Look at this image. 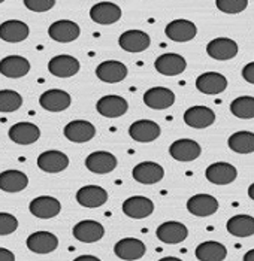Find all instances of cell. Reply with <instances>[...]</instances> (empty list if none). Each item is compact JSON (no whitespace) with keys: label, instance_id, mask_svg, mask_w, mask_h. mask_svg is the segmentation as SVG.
Listing matches in <instances>:
<instances>
[{"label":"cell","instance_id":"8992f818","mask_svg":"<svg viewBox=\"0 0 254 261\" xmlns=\"http://www.w3.org/2000/svg\"><path fill=\"white\" fill-rule=\"evenodd\" d=\"M154 67L158 73L165 76H176L186 70L187 61L179 54L168 53V54H161L160 57H157L154 61Z\"/></svg>","mask_w":254,"mask_h":261},{"label":"cell","instance_id":"d6a6232c","mask_svg":"<svg viewBox=\"0 0 254 261\" xmlns=\"http://www.w3.org/2000/svg\"><path fill=\"white\" fill-rule=\"evenodd\" d=\"M226 255L227 249L220 242H203L196 248V258L200 261H221Z\"/></svg>","mask_w":254,"mask_h":261},{"label":"cell","instance_id":"60d3db41","mask_svg":"<svg viewBox=\"0 0 254 261\" xmlns=\"http://www.w3.org/2000/svg\"><path fill=\"white\" fill-rule=\"evenodd\" d=\"M242 78L250 82V84H254V61L248 63L247 66H244L242 69Z\"/></svg>","mask_w":254,"mask_h":261},{"label":"cell","instance_id":"4316f807","mask_svg":"<svg viewBox=\"0 0 254 261\" xmlns=\"http://www.w3.org/2000/svg\"><path fill=\"white\" fill-rule=\"evenodd\" d=\"M215 114L208 106H192L184 112V122L192 128H206L213 125Z\"/></svg>","mask_w":254,"mask_h":261},{"label":"cell","instance_id":"5bb4252c","mask_svg":"<svg viewBox=\"0 0 254 261\" xmlns=\"http://www.w3.org/2000/svg\"><path fill=\"white\" fill-rule=\"evenodd\" d=\"M206 53L214 60H232L238 54V43L229 38H215L206 45Z\"/></svg>","mask_w":254,"mask_h":261},{"label":"cell","instance_id":"bcb514c9","mask_svg":"<svg viewBox=\"0 0 254 261\" xmlns=\"http://www.w3.org/2000/svg\"><path fill=\"white\" fill-rule=\"evenodd\" d=\"M3 2H5V0H0V3H3Z\"/></svg>","mask_w":254,"mask_h":261},{"label":"cell","instance_id":"9c48e42d","mask_svg":"<svg viewBox=\"0 0 254 261\" xmlns=\"http://www.w3.org/2000/svg\"><path fill=\"white\" fill-rule=\"evenodd\" d=\"M187 211L199 218H206L218 211V200L211 194H196L187 201Z\"/></svg>","mask_w":254,"mask_h":261},{"label":"cell","instance_id":"8fae6325","mask_svg":"<svg viewBox=\"0 0 254 261\" xmlns=\"http://www.w3.org/2000/svg\"><path fill=\"white\" fill-rule=\"evenodd\" d=\"M96 109H98L99 114L105 118H118L127 112L129 103L124 97L111 94V96L100 97L98 100V105H96Z\"/></svg>","mask_w":254,"mask_h":261},{"label":"cell","instance_id":"6da1fadb","mask_svg":"<svg viewBox=\"0 0 254 261\" xmlns=\"http://www.w3.org/2000/svg\"><path fill=\"white\" fill-rule=\"evenodd\" d=\"M121 15H123L121 8L112 2H99L96 5H93L90 9L91 21L102 25L116 24L117 21L121 20Z\"/></svg>","mask_w":254,"mask_h":261},{"label":"cell","instance_id":"ffe728a7","mask_svg":"<svg viewBox=\"0 0 254 261\" xmlns=\"http://www.w3.org/2000/svg\"><path fill=\"white\" fill-rule=\"evenodd\" d=\"M72 103L71 99V94L59 90V88H54V90H48L45 93H42V96L39 97V105L45 109V111H50V112H61V111H66Z\"/></svg>","mask_w":254,"mask_h":261},{"label":"cell","instance_id":"d4e9b609","mask_svg":"<svg viewBox=\"0 0 254 261\" xmlns=\"http://www.w3.org/2000/svg\"><path fill=\"white\" fill-rule=\"evenodd\" d=\"M160 125L151 120H139L135 121L129 127V135L133 141L141 143H148V142L156 141L160 136Z\"/></svg>","mask_w":254,"mask_h":261},{"label":"cell","instance_id":"e0dca14e","mask_svg":"<svg viewBox=\"0 0 254 261\" xmlns=\"http://www.w3.org/2000/svg\"><path fill=\"white\" fill-rule=\"evenodd\" d=\"M96 76L102 82L106 84H117L126 80L127 76V67L121 61L106 60L102 61L96 67Z\"/></svg>","mask_w":254,"mask_h":261},{"label":"cell","instance_id":"7402d4cb","mask_svg":"<svg viewBox=\"0 0 254 261\" xmlns=\"http://www.w3.org/2000/svg\"><path fill=\"white\" fill-rule=\"evenodd\" d=\"M151 43L150 36L142 30H127L118 38V45L127 53H142Z\"/></svg>","mask_w":254,"mask_h":261},{"label":"cell","instance_id":"ac0fdd59","mask_svg":"<svg viewBox=\"0 0 254 261\" xmlns=\"http://www.w3.org/2000/svg\"><path fill=\"white\" fill-rule=\"evenodd\" d=\"M26 245L35 254H50L57 249L59 239L56 234H53L50 231H36L27 238Z\"/></svg>","mask_w":254,"mask_h":261},{"label":"cell","instance_id":"7c38bea8","mask_svg":"<svg viewBox=\"0 0 254 261\" xmlns=\"http://www.w3.org/2000/svg\"><path fill=\"white\" fill-rule=\"evenodd\" d=\"M123 212L129 218L142 220V218L150 217L154 212V203H153V200H150L148 197L133 196V197H129L127 200H124Z\"/></svg>","mask_w":254,"mask_h":261},{"label":"cell","instance_id":"44dd1931","mask_svg":"<svg viewBox=\"0 0 254 261\" xmlns=\"http://www.w3.org/2000/svg\"><path fill=\"white\" fill-rule=\"evenodd\" d=\"M202 148L196 141L192 139H178L169 146V154L176 161H195L200 157Z\"/></svg>","mask_w":254,"mask_h":261},{"label":"cell","instance_id":"8d00e7d4","mask_svg":"<svg viewBox=\"0 0 254 261\" xmlns=\"http://www.w3.org/2000/svg\"><path fill=\"white\" fill-rule=\"evenodd\" d=\"M22 105V97L14 90H0V112L9 114L18 111Z\"/></svg>","mask_w":254,"mask_h":261},{"label":"cell","instance_id":"b9f144b4","mask_svg":"<svg viewBox=\"0 0 254 261\" xmlns=\"http://www.w3.org/2000/svg\"><path fill=\"white\" fill-rule=\"evenodd\" d=\"M15 260V255L14 252H11L9 249L6 248H0V261H14Z\"/></svg>","mask_w":254,"mask_h":261},{"label":"cell","instance_id":"7bdbcfd3","mask_svg":"<svg viewBox=\"0 0 254 261\" xmlns=\"http://www.w3.org/2000/svg\"><path fill=\"white\" fill-rule=\"evenodd\" d=\"M244 261H254V249H250V251L244 255Z\"/></svg>","mask_w":254,"mask_h":261},{"label":"cell","instance_id":"ee69618b","mask_svg":"<svg viewBox=\"0 0 254 261\" xmlns=\"http://www.w3.org/2000/svg\"><path fill=\"white\" fill-rule=\"evenodd\" d=\"M82 260H91V261H99L98 257H90V255H82V257H78L77 261H82Z\"/></svg>","mask_w":254,"mask_h":261},{"label":"cell","instance_id":"2e32d148","mask_svg":"<svg viewBox=\"0 0 254 261\" xmlns=\"http://www.w3.org/2000/svg\"><path fill=\"white\" fill-rule=\"evenodd\" d=\"M79 61L67 54H61L53 57L48 63V70L51 75L57 78H71L79 72Z\"/></svg>","mask_w":254,"mask_h":261},{"label":"cell","instance_id":"30bf717a","mask_svg":"<svg viewBox=\"0 0 254 261\" xmlns=\"http://www.w3.org/2000/svg\"><path fill=\"white\" fill-rule=\"evenodd\" d=\"M118 161L116 155H112L108 151H96L91 152L87 159H85V167L98 175H106L111 173L112 170H116Z\"/></svg>","mask_w":254,"mask_h":261},{"label":"cell","instance_id":"4dcf8cb0","mask_svg":"<svg viewBox=\"0 0 254 261\" xmlns=\"http://www.w3.org/2000/svg\"><path fill=\"white\" fill-rule=\"evenodd\" d=\"M30 29L20 20H8L0 24V39L9 43H18L29 38Z\"/></svg>","mask_w":254,"mask_h":261},{"label":"cell","instance_id":"52a82bcc","mask_svg":"<svg viewBox=\"0 0 254 261\" xmlns=\"http://www.w3.org/2000/svg\"><path fill=\"white\" fill-rule=\"evenodd\" d=\"M132 176L139 184L151 185V184H157L163 179L165 169L154 161H142L133 167Z\"/></svg>","mask_w":254,"mask_h":261},{"label":"cell","instance_id":"ba28073f","mask_svg":"<svg viewBox=\"0 0 254 261\" xmlns=\"http://www.w3.org/2000/svg\"><path fill=\"white\" fill-rule=\"evenodd\" d=\"M50 38L60 43H69L79 38L81 29L77 22L71 20H59L53 22L48 29Z\"/></svg>","mask_w":254,"mask_h":261},{"label":"cell","instance_id":"f35d334b","mask_svg":"<svg viewBox=\"0 0 254 261\" xmlns=\"http://www.w3.org/2000/svg\"><path fill=\"white\" fill-rule=\"evenodd\" d=\"M18 228V220L8 214V212H0V236H8L12 234Z\"/></svg>","mask_w":254,"mask_h":261},{"label":"cell","instance_id":"f546056e","mask_svg":"<svg viewBox=\"0 0 254 261\" xmlns=\"http://www.w3.org/2000/svg\"><path fill=\"white\" fill-rule=\"evenodd\" d=\"M77 201L84 207H100L108 201V193L99 185H85L78 190Z\"/></svg>","mask_w":254,"mask_h":261},{"label":"cell","instance_id":"e575fe53","mask_svg":"<svg viewBox=\"0 0 254 261\" xmlns=\"http://www.w3.org/2000/svg\"><path fill=\"white\" fill-rule=\"evenodd\" d=\"M229 148L236 154H253L254 133L251 132H238L229 138Z\"/></svg>","mask_w":254,"mask_h":261},{"label":"cell","instance_id":"ab89813d","mask_svg":"<svg viewBox=\"0 0 254 261\" xmlns=\"http://www.w3.org/2000/svg\"><path fill=\"white\" fill-rule=\"evenodd\" d=\"M24 6L32 12H47L54 8L56 0H22Z\"/></svg>","mask_w":254,"mask_h":261},{"label":"cell","instance_id":"603a6c76","mask_svg":"<svg viewBox=\"0 0 254 261\" xmlns=\"http://www.w3.org/2000/svg\"><path fill=\"white\" fill-rule=\"evenodd\" d=\"M196 88L200 93H203V94L215 96V94L223 93L227 88V80L221 73H217V72H205L200 76H197V80H196Z\"/></svg>","mask_w":254,"mask_h":261},{"label":"cell","instance_id":"277c9868","mask_svg":"<svg viewBox=\"0 0 254 261\" xmlns=\"http://www.w3.org/2000/svg\"><path fill=\"white\" fill-rule=\"evenodd\" d=\"M157 239L168 245H176L187 239L189 236V228L178 221H166L158 225L156 230Z\"/></svg>","mask_w":254,"mask_h":261},{"label":"cell","instance_id":"4fadbf2b","mask_svg":"<svg viewBox=\"0 0 254 261\" xmlns=\"http://www.w3.org/2000/svg\"><path fill=\"white\" fill-rule=\"evenodd\" d=\"M114 252L120 260L132 261V260H141L145 252H147V246L145 243L135 238H126L121 239L116 243L114 246Z\"/></svg>","mask_w":254,"mask_h":261},{"label":"cell","instance_id":"3957f363","mask_svg":"<svg viewBox=\"0 0 254 261\" xmlns=\"http://www.w3.org/2000/svg\"><path fill=\"white\" fill-rule=\"evenodd\" d=\"M63 133L67 141L75 142V143H85L96 136V127L90 121L75 120L71 121L64 127Z\"/></svg>","mask_w":254,"mask_h":261},{"label":"cell","instance_id":"9a60e30c","mask_svg":"<svg viewBox=\"0 0 254 261\" xmlns=\"http://www.w3.org/2000/svg\"><path fill=\"white\" fill-rule=\"evenodd\" d=\"M206 179L215 184V185H227L232 184L238 176V170L234 164L230 163H224V161H218L211 166H208L206 172H205Z\"/></svg>","mask_w":254,"mask_h":261},{"label":"cell","instance_id":"f6af8a7d","mask_svg":"<svg viewBox=\"0 0 254 261\" xmlns=\"http://www.w3.org/2000/svg\"><path fill=\"white\" fill-rule=\"evenodd\" d=\"M248 197H250L251 200H254V182L248 187Z\"/></svg>","mask_w":254,"mask_h":261},{"label":"cell","instance_id":"83f0119b","mask_svg":"<svg viewBox=\"0 0 254 261\" xmlns=\"http://www.w3.org/2000/svg\"><path fill=\"white\" fill-rule=\"evenodd\" d=\"M165 33L174 42H189L196 38L197 27L195 22L189 20H174L166 25Z\"/></svg>","mask_w":254,"mask_h":261},{"label":"cell","instance_id":"836d02e7","mask_svg":"<svg viewBox=\"0 0 254 261\" xmlns=\"http://www.w3.org/2000/svg\"><path fill=\"white\" fill-rule=\"evenodd\" d=\"M226 228L235 238H250L254 234V217L235 215L227 221Z\"/></svg>","mask_w":254,"mask_h":261},{"label":"cell","instance_id":"d6986e66","mask_svg":"<svg viewBox=\"0 0 254 261\" xmlns=\"http://www.w3.org/2000/svg\"><path fill=\"white\" fill-rule=\"evenodd\" d=\"M9 139L17 145H32L40 138L39 127L33 122H17L9 128Z\"/></svg>","mask_w":254,"mask_h":261},{"label":"cell","instance_id":"484cf974","mask_svg":"<svg viewBox=\"0 0 254 261\" xmlns=\"http://www.w3.org/2000/svg\"><path fill=\"white\" fill-rule=\"evenodd\" d=\"M72 233L77 241L82 243H95L103 238L105 228L100 222L93 221V220H84L74 227Z\"/></svg>","mask_w":254,"mask_h":261},{"label":"cell","instance_id":"cb8c5ba5","mask_svg":"<svg viewBox=\"0 0 254 261\" xmlns=\"http://www.w3.org/2000/svg\"><path fill=\"white\" fill-rule=\"evenodd\" d=\"M67 166H69V157L57 149L45 151L38 157V167L47 173H59L67 169Z\"/></svg>","mask_w":254,"mask_h":261},{"label":"cell","instance_id":"7a4b0ae2","mask_svg":"<svg viewBox=\"0 0 254 261\" xmlns=\"http://www.w3.org/2000/svg\"><path fill=\"white\" fill-rule=\"evenodd\" d=\"M29 211L33 217L40 220H50L57 217L61 211V204L56 197L51 196H40L30 201Z\"/></svg>","mask_w":254,"mask_h":261},{"label":"cell","instance_id":"1f68e13d","mask_svg":"<svg viewBox=\"0 0 254 261\" xmlns=\"http://www.w3.org/2000/svg\"><path fill=\"white\" fill-rule=\"evenodd\" d=\"M29 185V178L21 170H5L0 173V190L5 193H20Z\"/></svg>","mask_w":254,"mask_h":261},{"label":"cell","instance_id":"5b68a950","mask_svg":"<svg viewBox=\"0 0 254 261\" xmlns=\"http://www.w3.org/2000/svg\"><path fill=\"white\" fill-rule=\"evenodd\" d=\"M144 103L150 109L154 111H163L171 108L175 103V94L172 90L165 87H153L145 91L144 94Z\"/></svg>","mask_w":254,"mask_h":261},{"label":"cell","instance_id":"f1b7e54d","mask_svg":"<svg viewBox=\"0 0 254 261\" xmlns=\"http://www.w3.org/2000/svg\"><path fill=\"white\" fill-rule=\"evenodd\" d=\"M30 72V61L21 56H8L0 60V73L6 78H22Z\"/></svg>","mask_w":254,"mask_h":261},{"label":"cell","instance_id":"d590c367","mask_svg":"<svg viewBox=\"0 0 254 261\" xmlns=\"http://www.w3.org/2000/svg\"><path fill=\"white\" fill-rule=\"evenodd\" d=\"M230 112L236 118L241 120H251L254 118V97L251 96H241L230 103Z\"/></svg>","mask_w":254,"mask_h":261},{"label":"cell","instance_id":"74e56055","mask_svg":"<svg viewBox=\"0 0 254 261\" xmlns=\"http://www.w3.org/2000/svg\"><path fill=\"white\" fill-rule=\"evenodd\" d=\"M217 9L221 11L223 14H241L242 11L247 9L248 0H215Z\"/></svg>","mask_w":254,"mask_h":261}]
</instances>
